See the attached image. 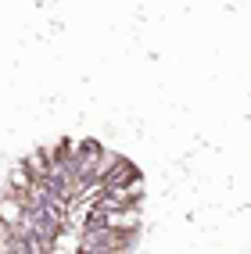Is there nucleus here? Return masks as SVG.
<instances>
[{
    "label": "nucleus",
    "instance_id": "obj_1",
    "mask_svg": "<svg viewBox=\"0 0 251 254\" xmlns=\"http://www.w3.org/2000/svg\"><path fill=\"white\" fill-rule=\"evenodd\" d=\"M22 215H25L22 200L14 197V193L4 190V197H0V226H18V222H22Z\"/></svg>",
    "mask_w": 251,
    "mask_h": 254
}]
</instances>
